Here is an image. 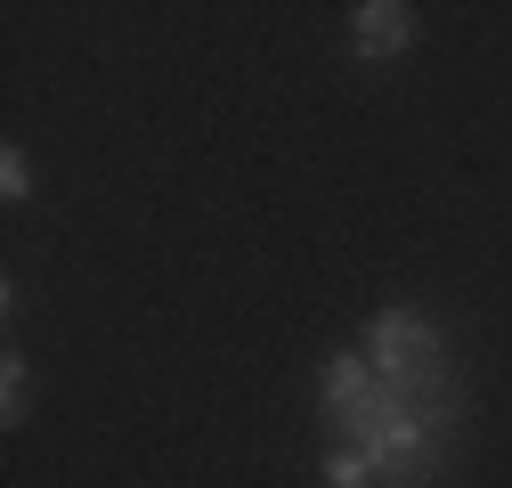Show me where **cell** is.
<instances>
[{"label":"cell","instance_id":"cell-1","mask_svg":"<svg viewBox=\"0 0 512 488\" xmlns=\"http://www.w3.org/2000/svg\"><path fill=\"white\" fill-rule=\"evenodd\" d=\"M317 407L342 432V448H358L391 488H415L439 464V432H447V407L456 399H407L366 366V350H342L317 375Z\"/></svg>","mask_w":512,"mask_h":488},{"label":"cell","instance_id":"cell-2","mask_svg":"<svg viewBox=\"0 0 512 488\" xmlns=\"http://www.w3.org/2000/svg\"><path fill=\"white\" fill-rule=\"evenodd\" d=\"M366 366L391 391H407V399H456V391H447V342L415 310H382L366 326Z\"/></svg>","mask_w":512,"mask_h":488},{"label":"cell","instance_id":"cell-3","mask_svg":"<svg viewBox=\"0 0 512 488\" xmlns=\"http://www.w3.org/2000/svg\"><path fill=\"white\" fill-rule=\"evenodd\" d=\"M415 41V9L407 0H366V9H350V49L358 57H399Z\"/></svg>","mask_w":512,"mask_h":488},{"label":"cell","instance_id":"cell-4","mask_svg":"<svg viewBox=\"0 0 512 488\" xmlns=\"http://www.w3.org/2000/svg\"><path fill=\"white\" fill-rule=\"evenodd\" d=\"M326 488H382V472H374L358 448H334V456H326Z\"/></svg>","mask_w":512,"mask_h":488},{"label":"cell","instance_id":"cell-5","mask_svg":"<svg viewBox=\"0 0 512 488\" xmlns=\"http://www.w3.org/2000/svg\"><path fill=\"white\" fill-rule=\"evenodd\" d=\"M0 423H25V358L9 350V366H0Z\"/></svg>","mask_w":512,"mask_h":488},{"label":"cell","instance_id":"cell-6","mask_svg":"<svg viewBox=\"0 0 512 488\" xmlns=\"http://www.w3.org/2000/svg\"><path fill=\"white\" fill-rule=\"evenodd\" d=\"M0 196H9V204H25V196H33V171H25V155H17V147L0 155Z\"/></svg>","mask_w":512,"mask_h":488}]
</instances>
